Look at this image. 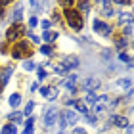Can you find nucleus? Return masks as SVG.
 <instances>
[{
  "label": "nucleus",
  "mask_w": 134,
  "mask_h": 134,
  "mask_svg": "<svg viewBox=\"0 0 134 134\" xmlns=\"http://www.w3.org/2000/svg\"><path fill=\"white\" fill-rule=\"evenodd\" d=\"M12 58L14 59H25L33 56V48L29 44V40H17L12 44Z\"/></svg>",
  "instance_id": "nucleus-1"
},
{
  "label": "nucleus",
  "mask_w": 134,
  "mask_h": 134,
  "mask_svg": "<svg viewBox=\"0 0 134 134\" xmlns=\"http://www.w3.org/2000/svg\"><path fill=\"white\" fill-rule=\"evenodd\" d=\"M63 14H65V19H67V23H69V27L73 29V31H81L82 25H84V21H82V14H79L75 8L65 10Z\"/></svg>",
  "instance_id": "nucleus-2"
},
{
  "label": "nucleus",
  "mask_w": 134,
  "mask_h": 134,
  "mask_svg": "<svg viewBox=\"0 0 134 134\" xmlns=\"http://www.w3.org/2000/svg\"><path fill=\"white\" fill-rule=\"evenodd\" d=\"M23 35H25V27L19 25V23H12V27L6 31V40L8 42H17Z\"/></svg>",
  "instance_id": "nucleus-3"
},
{
  "label": "nucleus",
  "mask_w": 134,
  "mask_h": 134,
  "mask_svg": "<svg viewBox=\"0 0 134 134\" xmlns=\"http://www.w3.org/2000/svg\"><path fill=\"white\" fill-rule=\"evenodd\" d=\"M58 117H59V109L58 107H48L46 109V113H44V121H42V126L44 129H50V126L58 121Z\"/></svg>",
  "instance_id": "nucleus-4"
},
{
  "label": "nucleus",
  "mask_w": 134,
  "mask_h": 134,
  "mask_svg": "<svg viewBox=\"0 0 134 134\" xmlns=\"http://www.w3.org/2000/svg\"><path fill=\"white\" fill-rule=\"evenodd\" d=\"M94 31L98 33V35L109 36V35H111V27H109L107 23H103L102 19H96V21H94Z\"/></svg>",
  "instance_id": "nucleus-5"
},
{
  "label": "nucleus",
  "mask_w": 134,
  "mask_h": 134,
  "mask_svg": "<svg viewBox=\"0 0 134 134\" xmlns=\"http://www.w3.org/2000/svg\"><path fill=\"white\" fill-rule=\"evenodd\" d=\"M40 94H42V98H46V100H56L59 90H58V86H42Z\"/></svg>",
  "instance_id": "nucleus-6"
},
{
  "label": "nucleus",
  "mask_w": 134,
  "mask_h": 134,
  "mask_svg": "<svg viewBox=\"0 0 134 134\" xmlns=\"http://www.w3.org/2000/svg\"><path fill=\"white\" fill-rule=\"evenodd\" d=\"M98 86H100L98 79H84V81H82V90H84V92H92V90H96Z\"/></svg>",
  "instance_id": "nucleus-7"
},
{
  "label": "nucleus",
  "mask_w": 134,
  "mask_h": 134,
  "mask_svg": "<svg viewBox=\"0 0 134 134\" xmlns=\"http://www.w3.org/2000/svg\"><path fill=\"white\" fill-rule=\"evenodd\" d=\"M62 119H63L65 125H71V126H75L77 121H79L77 113H73V111H62Z\"/></svg>",
  "instance_id": "nucleus-8"
},
{
  "label": "nucleus",
  "mask_w": 134,
  "mask_h": 134,
  "mask_svg": "<svg viewBox=\"0 0 134 134\" xmlns=\"http://www.w3.org/2000/svg\"><path fill=\"white\" fill-rule=\"evenodd\" d=\"M107 103H109V98H107V96H98V98L94 100L92 105H94L96 111H103V109L107 107Z\"/></svg>",
  "instance_id": "nucleus-9"
},
{
  "label": "nucleus",
  "mask_w": 134,
  "mask_h": 134,
  "mask_svg": "<svg viewBox=\"0 0 134 134\" xmlns=\"http://www.w3.org/2000/svg\"><path fill=\"white\" fill-rule=\"evenodd\" d=\"M98 6H100V10H102V15H105V17H111L113 15V4L111 2H98Z\"/></svg>",
  "instance_id": "nucleus-10"
},
{
  "label": "nucleus",
  "mask_w": 134,
  "mask_h": 134,
  "mask_svg": "<svg viewBox=\"0 0 134 134\" xmlns=\"http://www.w3.org/2000/svg\"><path fill=\"white\" fill-rule=\"evenodd\" d=\"M62 65L65 67V71H71L73 67L79 65V58H67V59H62Z\"/></svg>",
  "instance_id": "nucleus-11"
},
{
  "label": "nucleus",
  "mask_w": 134,
  "mask_h": 134,
  "mask_svg": "<svg viewBox=\"0 0 134 134\" xmlns=\"http://www.w3.org/2000/svg\"><path fill=\"white\" fill-rule=\"evenodd\" d=\"M69 105H75V109H77V111H81V113H84V115H86L88 113V107H86V103H84L82 100H75V102H69Z\"/></svg>",
  "instance_id": "nucleus-12"
},
{
  "label": "nucleus",
  "mask_w": 134,
  "mask_h": 134,
  "mask_svg": "<svg viewBox=\"0 0 134 134\" xmlns=\"http://www.w3.org/2000/svg\"><path fill=\"white\" fill-rule=\"evenodd\" d=\"M62 86L69 88L71 92H73V90H75V86H77V75H71L69 79H65V81H62Z\"/></svg>",
  "instance_id": "nucleus-13"
},
{
  "label": "nucleus",
  "mask_w": 134,
  "mask_h": 134,
  "mask_svg": "<svg viewBox=\"0 0 134 134\" xmlns=\"http://www.w3.org/2000/svg\"><path fill=\"white\" fill-rule=\"evenodd\" d=\"M113 125H115V126H129L130 123H129V119H126V117L115 115V117H113Z\"/></svg>",
  "instance_id": "nucleus-14"
},
{
  "label": "nucleus",
  "mask_w": 134,
  "mask_h": 134,
  "mask_svg": "<svg viewBox=\"0 0 134 134\" xmlns=\"http://www.w3.org/2000/svg\"><path fill=\"white\" fill-rule=\"evenodd\" d=\"M90 8H92V4H90V2H77L75 4V10L79 12V14H81V12L86 14V12H90Z\"/></svg>",
  "instance_id": "nucleus-15"
},
{
  "label": "nucleus",
  "mask_w": 134,
  "mask_h": 134,
  "mask_svg": "<svg viewBox=\"0 0 134 134\" xmlns=\"http://www.w3.org/2000/svg\"><path fill=\"white\" fill-rule=\"evenodd\" d=\"M21 15H23V8H21L19 4H17V8H15V12H14V14H12V23H17V21L21 19Z\"/></svg>",
  "instance_id": "nucleus-16"
},
{
  "label": "nucleus",
  "mask_w": 134,
  "mask_h": 134,
  "mask_svg": "<svg viewBox=\"0 0 134 134\" xmlns=\"http://www.w3.org/2000/svg\"><path fill=\"white\" fill-rule=\"evenodd\" d=\"M56 38H58V31H46L44 33V42H48V44L54 42Z\"/></svg>",
  "instance_id": "nucleus-17"
},
{
  "label": "nucleus",
  "mask_w": 134,
  "mask_h": 134,
  "mask_svg": "<svg viewBox=\"0 0 134 134\" xmlns=\"http://www.w3.org/2000/svg\"><path fill=\"white\" fill-rule=\"evenodd\" d=\"M0 134H17V129H15V125H6L2 130H0Z\"/></svg>",
  "instance_id": "nucleus-18"
},
{
  "label": "nucleus",
  "mask_w": 134,
  "mask_h": 134,
  "mask_svg": "<svg viewBox=\"0 0 134 134\" xmlns=\"http://www.w3.org/2000/svg\"><path fill=\"white\" fill-rule=\"evenodd\" d=\"M119 23H125V25H126V23H132V14H130V12L121 14V15H119Z\"/></svg>",
  "instance_id": "nucleus-19"
},
{
  "label": "nucleus",
  "mask_w": 134,
  "mask_h": 134,
  "mask_svg": "<svg viewBox=\"0 0 134 134\" xmlns=\"http://www.w3.org/2000/svg\"><path fill=\"white\" fill-rule=\"evenodd\" d=\"M19 102H21V96H19V94H12V96H10V105L14 107V109L19 105Z\"/></svg>",
  "instance_id": "nucleus-20"
},
{
  "label": "nucleus",
  "mask_w": 134,
  "mask_h": 134,
  "mask_svg": "<svg viewBox=\"0 0 134 134\" xmlns=\"http://www.w3.org/2000/svg\"><path fill=\"white\" fill-rule=\"evenodd\" d=\"M33 123H35V119L33 117H29L27 121H25V130H23V134H33Z\"/></svg>",
  "instance_id": "nucleus-21"
},
{
  "label": "nucleus",
  "mask_w": 134,
  "mask_h": 134,
  "mask_svg": "<svg viewBox=\"0 0 134 134\" xmlns=\"http://www.w3.org/2000/svg\"><path fill=\"white\" fill-rule=\"evenodd\" d=\"M130 84H132V82H130V79H121V81L117 82V86H119V88H126V90H130Z\"/></svg>",
  "instance_id": "nucleus-22"
},
{
  "label": "nucleus",
  "mask_w": 134,
  "mask_h": 134,
  "mask_svg": "<svg viewBox=\"0 0 134 134\" xmlns=\"http://www.w3.org/2000/svg\"><path fill=\"white\" fill-rule=\"evenodd\" d=\"M52 52H54V48L50 44H42L40 46V54H44V56H52Z\"/></svg>",
  "instance_id": "nucleus-23"
},
{
  "label": "nucleus",
  "mask_w": 134,
  "mask_h": 134,
  "mask_svg": "<svg viewBox=\"0 0 134 134\" xmlns=\"http://www.w3.org/2000/svg\"><path fill=\"white\" fill-rule=\"evenodd\" d=\"M21 117H23V113H17V111H14L10 115V121H14L12 125H15V123H21Z\"/></svg>",
  "instance_id": "nucleus-24"
},
{
  "label": "nucleus",
  "mask_w": 134,
  "mask_h": 134,
  "mask_svg": "<svg viewBox=\"0 0 134 134\" xmlns=\"http://www.w3.org/2000/svg\"><path fill=\"white\" fill-rule=\"evenodd\" d=\"M119 59H121V62H125L129 67H132V59H130L129 54H119Z\"/></svg>",
  "instance_id": "nucleus-25"
},
{
  "label": "nucleus",
  "mask_w": 134,
  "mask_h": 134,
  "mask_svg": "<svg viewBox=\"0 0 134 134\" xmlns=\"http://www.w3.org/2000/svg\"><path fill=\"white\" fill-rule=\"evenodd\" d=\"M10 75H12V67H8V69L4 71V75H2V79H0V82L6 84V82H8V79H10Z\"/></svg>",
  "instance_id": "nucleus-26"
},
{
  "label": "nucleus",
  "mask_w": 134,
  "mask_h": 134,
  "mask_svg": "<svg viewBox=\"0 0 134 134\" xmlns=\"http://www.w3.org/2000/svg\"><path fill=\"white\" fill-rule=\"evenodd\" d=\"M33 109H35V102H29L27 105H25V109H23V113H25V115H31Z\"/></svg>",
  "instance_id": "nucleus-27"
},
{
  "label": "nucleus",
  "mask_w": 134,
  "mask_h": 134,
  "mask_svg": "<svg viewBox=\"0 0 134 134\" xmlns=\"http://www.w3.org/2000/svg\"><path fill=\"white\" fill-rule=\"evenodd\" d=\"M35 62H31V59H29V62H23V69L25 71H31V69H35Z\"/></svg>",
  "instance_id": "nucleus-28"
},
{
  "label": "nucleus",
  "mask_w": 134,
  "mask_h": 134,
  "mask_svg": "<svg viewBox=\"0 0 134 134\" xmlns=\"http://www.w3.org/2000/svg\"><path fill=\"white\" fill-rule=\"evenodd\" d=\"M86 123L88 125H96V115L94 113H90V111L86 113Z\"/></svg>",
  "instance_id": "nucleus-29"
},
{
  "label": "nucleus",
  "mask_w": 134,
  "mask_h": 134,
  "mask_svg": "<svg viewBox=\"0 0 134 134\" xmlns=\"http://www.w3.org/2000/svg\"><path fill=\"white\" fill-rule=\"evenodd\" d=\"M123 35H132V23H126L123 27Z\"/></svg>",
  "instance_id": "nucleus-30"
},
{
  "label": "nucleus",
  "mask_w": 134,
  "mask_h": 134,
  "mask_svg": "<svg viewBox=\"0 0 134 134\" xmlns=\"http://www.w3.org/2000/svg\"><path fill=\"white\" fill-rule=\"evenodd\" d=\"M40 27H42V31L46 33L48 29H50V21H48V19H42V21H40Z\"/></svg>",
  "instance_id": "nucleus-31"
},
{
  "label": "nucleus",
  "mask_w": 134,
  "mask_h": 134,
  "mask_svg": "<svg viewBox=\"0 0 134 134\" xmlns=\"http://www.w3.org/2000/svg\"><path fill=\"white\" fill-rule=\"evenodd\" d=\"M36 77H38V81H44V77H46V69L44 67H38V75Z\"/></svg>",
  "instance_id": "nucleus-32"
},
{
  "label": "nucleus",
  "mask_w": 134,
  "mask_h": 134,
  "mask_svg": "<svg viewBox=\"0 0 134 134\" xmlns=\"http://www.w3.org/2000/svg\"><path fill=\"white\" fill-rule=\"evenodd\" d=\"M115 44H117V48H119V50H123V48L126 46V42H125L123 38H117V42H115Z\"/></svg>",
  "instance_id": "nucleus-33"
},
{
  "label": "nucleus",
  "mask_w": 134,
  "mask_h": 134,
  "mask_svg": "<svg viewBox=\"0 0 134 134\" xmlns=\"http://www.w3.org/2000/svg\"><path fill=\"white\" fill-rule=\"evenodd\" d=\"M71 134H86V130H84V129H73Z\"/></svg>",
  "instance_id": "nucleus-34"
},
{
  "label": "nucleus",
  "mask_w": 134,
  "mask_h": 134,
  "mask_svg": "<svg viewBox=\"0 0 134 134\" xmlns=\"http://www.w3.org/2000/svg\"><path fill=\"white\" fill-rule=\"evenodd\" d=\"M29 25H31V27H35V25H36V17H35V15L29 17Z\"/></svg>",
  "instance_id": "nucleus-35"
},
{
  "label": "nucleus",
  "mask_w": 134,
  "mask_h": 134,
  "mask_svg": "<svg viewBox=\"0 0 134 134\" xmlns=\"http://www.w3.org/2000/svg\"><path fill=\"white\" fill-rule=\"evenodd\" d=\"M29 38H31V42H38V38H36L35 35H31V33H29Z\"/></svg>",
  "instance_id": "nucleus-36"
},
{
  "label": "nucleus",
  "mask_w": 134,
  "mask_h": 134,
  "mask_svg": "<svg viewBox=\"0 0 134 134\" xmlns=\"http://www.w3.org/2000/svg\"><path fill=\"white\" fill-rule=\"evenodd\" d=\"M59 19V14H58V12H54V17H52V21H58Z\"/></svg>",
  "instance_id": "nucleus-37"
},
{
  "label": "nucleus",
  "mask_w": 134,
  "mask_h": 134,
  "mask_svg": "<svg viewBox=\"0 0 134 134\" xmlns=\"http://www.w3.org/2000/svg\"><path fill=\"white\" fill-rule=\"evenodd\" d=\"M126 134H132V125H129V126H126Z\"/></svg>",
  "instance_id": "nucleus-38"
},
{
  "label": "nucleus",
  "mask_w": 134,
  "mask_h": 134,
  "mask_svg": "<svg viewBox=\"0 0 134 134\" xmlns=\"http://www.w3.org/2000/svg\"><path fill=\"white\" fill-rule=\"evenodd\" d=\"M2 88H4V84H2V82H0V94H2Z\"/></svg>",
  "instance_id": "nucleus-39"
},
{
  "label": "nucleus",
  "mask_w": 134,
  "mask_h": 134,
  "mask_svg": "<svg viewBox=\"0 0 134 134\" xmlns=\"http://www.w3.org/2000/svg\"><path fill=\"white\" fill-rule=\"evenodd\" d=\"M58 134H62V130H59V132H58Z\"/></svg>",
  "instance_id": "nucleus-40"
},
{
  "label": "nucleus",
  "mask_w": 134,
  "mask_h": 134,
  "mask_svg": "<svg viewBox=\"0 0 134 134\" xmlns=\"http://www.w3.org/2000/svg\"><path fill=\"white\" fill-rule=\"evenodd\" d=\"M0 73H2V69H0Z\"/></svg>",
  "instance_id": "nucleus-41"
}]
</instances>
